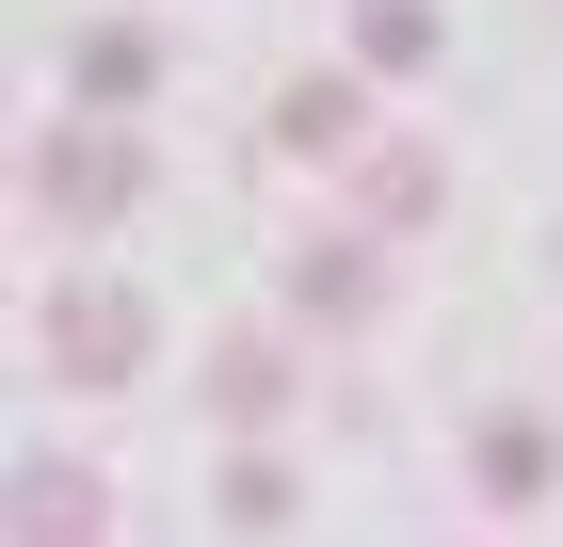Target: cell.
Returning <instances> with one entry per match:
<instances>
[{
    "mask_svg": "<svg viewBox=\"0 0 563 547\" xmlns=\"http://www.w3.org/2000/svg\"><path fill=\"white\" fill-rule=\"evenodd\" d=\"M33 354L65 386H145V354H162V322H145V291H113V274H81V291H48Z\"/></svg>",
    "mask_w": 563,
    "mask_h": 547,
    "instance_id": "6da1fadb",
    "label": "cell"
},
{
    "mask_svg": "<svg viewBox=\"0 0 563 547\" xmlns=\"http://www.w3.org/2000/svg\"><path fill=\"white\" fill-rule=\"evenodd\" d=\"M33 210H65V226H113V210H145V145L113 113H65L33 145Z\"/></svg>",
    "mask_w": 563,
    "mask_h": 547,
    "instance_id": "7a4b0ae2",
    "label": "cell"
},
{
    "mask_svg": "<svg viewBox=\"0 0 563 547\" xmlns=\"http://www.w3.org/2000/svg\"><path fill=\"white\" fill-rule=\"evenodd\" d=\"M274 291H290V322H371V291H387V242H371V226H306V242L274 258Z\"/></svg>",
    "mask_w": 563,
    "mask_h": 547,
    "instance_id": "3957f363",
    "label": "cell"
},
{
    "mask_svg": "<svg viewBox=\"0 0 563 547\" xmlns=\"http://www.w3.org/2000/svg\"><path fill=\"white\" fill-rule=\"evenodd\" d=\"M339 177H354V226H371V242H402V226H434V210H451V162H434L419 129H371Z\"/></svg>",
    "mask_w": 563,
    "mask_h": 547,
    "instance_id": "277c9868",
    "label": "cell"
},
{
    "mask_svg": "<svg viewBox=\"0 0 563 547\" xmlns=\"http://www.w3.org/2000/svg\"><path fill=\"white\" fill-rule=\"evenodd\" d=\"M371 145V65H306L274 97V162H354Z\"/></svg>",
    "mask_w": 563,
    "mask_h": 547,
    "instance_id": "5b68a950",
    "label": "cell"
},
{
    "mask_svg": "<svg viewBox=\"0 0 563 547\" xmlns=\"http://www.w3.org/2000/svg\"><path fill=\"white\" fill-rule=\"evenodd\" d=\"M194 386H210L225 435H274V419H290V338H210V354H194Z\"/></svg>",
    "mask_w": 563,
    "mask_h": 547,
    "instance_id": "8992f818",
    "label": "cell"
},
{
    "mask_svg": "<svg viewBox=\"0 0 563 547\" xmlns=\"http://www.w3.org/2000/svg\"><path fill=\"white\" fill-rule=\"evenodd\" d=\"M113 532V483H97V467H16V547H97Z\"/></svg>",
    "mask_w": 563,
    "mask_h": 547,
    "instance_id": "52a82bcc",
    "label": "cell"
},
{
    "mask_svg": "<svg viewBox=\"0 0 563 547\" xmlns=\"http://www.w3.org/2000/svg\"><path fill=\"white\" fill-rule=\"evenodd\" d=\"M145 81H162V33H145V17H97L81 33V113H130Z\"/></svg>",
    "mask_w": 563,
    "mask_h": 547,
    "instance_id": "ba28073f",
    "label": "cell"
},
{
    "mask_svg": "<svg viewBox=\"0 0 563 547\" xmlns=\"http://www.w3.org/2000/svg\"><path fill=\"white\" fill-rule=\"evenodd\" d=\"M434 48H451V17H434V0H371V17H354V65H371V81H419Z\"/></svg>",
    "mask_w": 563,
    "mask_h": 547,
    "instance_id": "9c48e42d",
    "label": "cell"
},
{
    "mask_svg": "<svg viewBox=\"0 0 563 547\" xmlns=\"http://www.w3.org/2000/svg\"><path fill=\"white\" fill-rule=\"evenodd\" d=\"M483 500H548V419H483Z\"/></svg>",
    "mask_w": 563,
    "mask_h": 547,
    "instance_id": "30bf717a",
    "label": "cell"
},
{
    "mask_svg": "<svg viewBox=\"0 0 563 547\" xmlns=\"http://www.w3.org/2000/svg\"><path fill=\"white\" fill-rule=\"evenodd\" d=\"M274 515H290V467L242 451V467H225V532H274Z\"/></svg>",
    "mask_w": 563,
    "mask_h": 547,
    "instance_id": "8fae6325",
    "label": "cell"
}]
</instances>
